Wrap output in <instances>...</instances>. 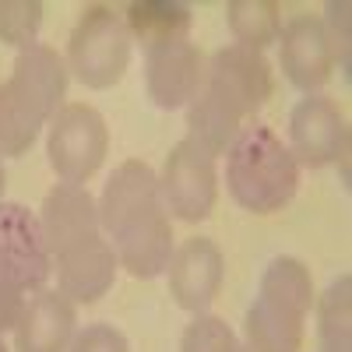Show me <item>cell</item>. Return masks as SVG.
<instances>
[{"label": "cell", "mask_w": 352, "mask_h": 352, "mask_svg": "<svg viewBox=\"0 0 352 352\" xmlns=\"http://www.w3.org/2000/svg\"><path fill=\"white\" fill-rule=\"evenodd\" d=\"M317 310V352H352V275H338L320 296Z\"/></svg>", "instance_id": "obj_17"}, {"label": "cell", "mask_w": 352, "mask_h": 352, "mask_svg": "<svg viewBox=\"0 0 352 352\" xmlns=\"http://www.w3.org/2000/svg\"><path fill=\"white\" fill-rule=\"evenodd\" d=\"M289 152L296 166H331L349 155V127L331 96H307L289 113Z\"/></svg>", "instance_id": "obj_11"}, {"label": "cell", "mask_w": 352, "mask_h": 352, "mask_svg": "<svg viewBox=\"0 0 352 352\" xmlns=\"http://www.w3.org/2000/svg\"><path fill=\"white\" fill-rule=\"evenodd\" d=\"M314 278L300 257H275L247 307L243 335L250 352H300L303 320L314 310Z\"/></svg>", "instance_id": "obj_6"}, {"label": "cell", "mask_w": 352, "mask_h": 352, "mask_svg": "<svg viewBox=\"0 0 352 352\" xmlns=\"http://www.w3.org/2000/svg\"><path fill=\"white\" fill-rule=\"evenodd\" d=\"M109 152V131L96 106L85 102H67L60 113L50 120V138H46V159L50 169L60 176V184L85 187L92 180L99 166L106 162Z\"/></svg>", "instance_id": "obj_8"}, {"label": "cell", "mask_w": 352, "mask_h": 352, "mask_svg": "<svg viewBox=\"0 0 352 352\" xmlns=\"http://www.w3.org/2000/svg\"><path fill=\"white\" fill-rule=\"evenodd\" d=\"M25 303H28V300H25V289H21L4 268H0V335L14 331Z\"/></svg>", "instance_id": "obj_21"}, {"label": "cell", "mask_w": 352, "mask_h": 352, "mask_svg": "<svg viewBox=\"0 0 352 352\" xmlns=\"http://www.w3.org/2000/svg\"><path fill=\"white\" fill-rule=\"evenodd\" d=\"M0 352H11V349H8V345H4V338H0Z\"/></svg>", "instance_id": "obj_24"}, {"label": "cell", "mask_w": 352, "mask_h": 352, "mask_svg": "<svg viewBox=\"0 0 352 352\" xmlns=\"http://www.w3.org/2000/svg\"><path fill=\"white\" fill-rule=\"evenodd\" d=\"M78 328V310L60 289H39L14 324V352H67Z\"/></svg>", "instance_id": "obj_15"}, {"label": "cell", "mask_w": 352, "mask_h": 352, "mask_svg": "<svg viewBox=\"0 0 352 352\" xmlns=\"http://www.w3.org/2000/svg\"><path fill=\"white\" fill-rule=\"evenodd\" d=\"M43 28V4L39 0H0V43L14 46L18 53L36 46Z\"/></svg>", "instance_id": "obj_19"}, {"label": "cell", "mask_w": 352, "mask_h": 352, "mask_svg": "<svg viewBox=\"0 0 352 352\" xmlns=\"http://www.w3.org/2000/svg\"><path fill=\"white\" fill-rule=\"evenodd\" d=\"M96 204L102 232L120 268L144 282L166 275L176 247L173 219L159 194V173L141 159H127L113 169Z\"/></svg>", "instance_id": "obj_2"}, {"label": "cell", "mask_w": 352, "mask_h": 352, "mask_svg": "<svg viewBox=\"0 0 352 352\" xmlns=\"http://www.w3.org/2000/svg\"><path fill=\"white\" fill-rule=\"evenodd\" d=\"M296 187L300 166L272 127L247 124L232 138L226 148V190L243 212L275 215L296 197Z\"/></svg>", "instance_id": "obj_5"}, {"label": "cell", "mask_w": 352, "mask_h": 352, "mask_svg": "<svg viewBox=\"0 0 352 352\" xmlns=\"http://www.w3.org/2000/svg\"><path fill=\"white\" fill-rule=\"evenodd\" d=\"M166 275H169L173 303L180 310H187V314H204L215 303L219 289H222L226 257H222L215 240L190 236V240H184L180 247L173 250Z\"/></svg>", "instance_id": "obj_12"}, {"label": "cell", "mask_w": 352, "mask_h": 352, "mask_svg": "<svg viewBox=\"0 0 352 352\" xmlns=\"http://www.w3.org/2000/svg\"><path fill=\"white\" fill-rule=\"evenodd\" d=\"M226 21L236 46H247L257 53H264L282 36V8L275 0H232L226 8Z\"/></svg>", "instance_id": "obj_18"}, {"label": "cell", "mask_w": 352, "mask_h": 352, "mask_svg": "<svg viewBox=\"0 0 352 352\" xmlns=\"http://www.w3.org/2000/svg\"><path fill=\"white\" fill-rule=\"evenodd\" d=\"M159 194H162L169 219H180V222L208 219L215 208V197H219L215 155L194 138L176 141L159 173Z\"/></svg>", "instance_id": "obj_9"}, {"label": "cell", "mask_w": 352, "mask_h": 352, "mask_svg": "<svg viewBox=\"0 0 352 352\" xmlns=\"http://www.w3.org/2000/svg\"><path fill=\"white\" fill-rule=\"evenodd\" d=\"M338 60L345 64V50L331 36V28L324 25V18L296 14L292 21L282 25L278 67L289 78V85H296L300 92L314 96L320 85H328Z\"/></svg>", "instance_id": "obj_10"}, {"label": "cell", "mask_w": 352, "mask_h": 352, "mask_svg": "<svg viewBox=\"0 0 352 352\" xmlns=\"http://www.w3.org/2000/svg\"><path fill=\"white\" fill-rule=\"evenodd\" d=\"M275 74L264 53L247 46H222L212 53L204 81L187 106V138L204 144L212 155H222L250 116L272 99Z\"/></svg>", "instance_id": "obj_3"}, {"label": "cell", "mask_w": 352, "mask_h": 352, "mask_svg": "<svg viewBox=\"0 0 352 352\" xmlns=\"http://www.w3.org/2000/svg\"><path fill=\"white\" fill-rule=\"evenodd\" d=\"M124 21H127L131 39H138L144 50H152L159 43L187 39L190 8L176 4V0H134L124 11Z\"/></svg>", "instance_id": "obj_16"}, {"label": "cell", "mask_w": 352, "mask_h": 352, "mask_svg": "<svg viewBox=\"0 0 352 352\" xmlns=\"http://www.w3.org/2000/svg\"><path fill=\"white\" fill-rule=\"evenodd\" d=\"M67 352H131L124 331H116L113 324H88L85 331L74 335Z\"/></svg>", "instance_id": "obj_20"}, {"label": "cell", "mask_w": 352, "mask_h": 352, "mask_svg": "<svg viewBox=\"0 0 352 352\" xmlns=\"http://www.w3.org/2000/svg\"><path fill=\"white\" fill-rule=\"evenodd\" d=\"M67 96L64 56L36 43L14 56L11 78L0 81V155H25Z\"/></svg>", "instance_id": "obj_4"}, {"label": "cell", "mask_w": 352, "mask_h": 352, "mask_svg": "<svg viewBox=\"0 0 352 352\" xmlns=\"http://www.w3.org/2000/svg\"><path fill=\"white\" fill-rule=\"evenodd\" d=\"M39 232L50 268H56V289L71 303H99L113 289L120 261L102 232L96 197L85 187L56 184L39 208Z\"/></svg>", "instance_id": "obj_1"}, {"label": "cell", "mask_w": 352, "mask_h": 352, "mask_svg": "<svg viewBox=\"0 0 352 352\" xmlns=\"http://www.w3.org/2000/svg\"><path fill=\"white\" fill-rule=\"evenodd\" d=\"M134 39L120 11L106 4H88L67 39V74H74L85 88H113L131 67Z\"/></svg>", "instance_id": "obj_7"}, {"label": "cell", "mask_w": 352, "mask_h": 352, "mask_svg": "<svg viewBox=\"0 0 352 352\" xmlns=\"http://www.w3.org/2000/svg\"><path fill=\"white\" fill-rule=\"evenodd\" d=\"M204 81V56L190 39H173L144 50V92L159 109L190 106Z\"/></svg>", "instance_id": "obj_13"}, {"label": "cell", "mask_w": 352, "mask_h": 352, "mask_svg": "<svg viewBox=\"0 0 352 352\" xmlns=\"http://www.w3.org/2000/svg\"><path fill=\"white\" fill-rule=\"evenodd\" d=\"M226 352H250V349H247V345H243V342H240V338H236V342H232V345H229V349H226Z\"/></svg>", "instance_id": "obj_23"}, {"label": "cell", "mask_w": 352, "mask_h": 352, "mask_svg": "<svg viewBox=\"0 0 352 352\" xmlns=\"http://www.w3.org/2000/svg\"><path fill=\"white\" fill-rule=\"evenodd\" d=\"M4 187H8V173H4V155H0V204H4Z\"/></svg>", "instance_id": "obj_22"}, {"label": "cell", "mask_w": 352, "mask_h": 352, "mask_svg": "<svg viewBox=\"0 0 352 352\" xmlns=\"http://www.w3.org/2000/svg\"><path fill=\"white\" fill-rule=\"evenodd\" d=\"M0 268L25 292H39L50 278V254L39 232V219L25 204H0Z\"/></svg>", "instance_id": "obj_14"}]
</instances>
